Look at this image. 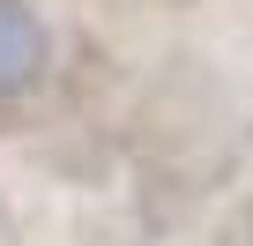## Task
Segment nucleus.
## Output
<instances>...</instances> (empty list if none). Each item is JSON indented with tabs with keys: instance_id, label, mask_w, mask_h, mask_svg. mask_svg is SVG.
I'll return each instance as SVG.
<instances>
[{
	"instance_id": "nucleus-1",
	"label": "nucleus",
	"mask_w": 253,
	"mask_h": 246,
	"mask_svg": "<svg viewBox=\"0 0 253 246\" xmlns=\"http://www.w3.org/2000/svg\"><path fill=\"white\" fill-rule=\"evenodd\" d=\"M171 246H253V172L231 179V187H223V194H216Z\"/></svg>"
}]
</instances>
